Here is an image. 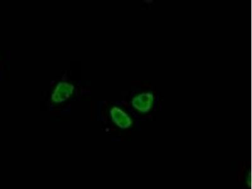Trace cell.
Returning <instances> with one entry per match:
<instances>
[{
    "mask_svg": "<svg viewBox=\"0 0 252 189\" xmlns=\"http://www.w3.org/2000/svg\"><path fill=\"white\" fill-rule=\"evenodd\" d=\"M74 87L66 82H60L52 95L53 102L61 103L66 100L73 93Z\"/></svg>",
    "mask_w": 252,
    "mask_h": 189,
    "instance_id": "cell-1",
    "label": "cell"
},
{
    "mask_svg": "<svg viewBox=\"0 0 252 189\" xmlns=\"http://www.w3.org/2000/svg\"><path fill=\"white\" fill-rule=\"evenodd\" d=\"M112 119L121 127H128L130 125V119L127 115L119 108L114 107L111 110Z\"/></svg>",
    "mask_w": 252,
    "mask_h": 189,
    "instance_id": "cell-2",
    "label": "cell"
}]
</instances>
